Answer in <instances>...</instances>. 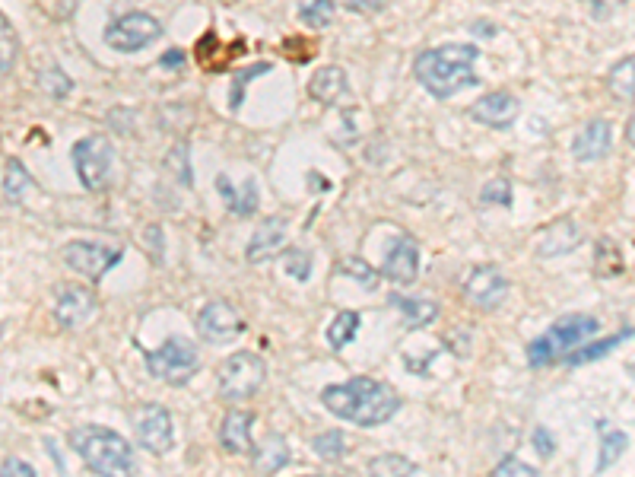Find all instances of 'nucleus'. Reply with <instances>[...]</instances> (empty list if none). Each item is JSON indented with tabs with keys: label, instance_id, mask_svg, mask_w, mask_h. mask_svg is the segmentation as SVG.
Here are the masks:
<instances>
[{
	"label": "nucleus",
	"instance_id": "cd10ccee",
	"mask_svg": "<svg viewBox=\"0 0 635 477\" xmlns=\"http://www.w3.org/2000/svg\"><path fill=\"white\" fill-rule=\"evenodd\" d=\"M359 334V312L353 309H343L334 315V322L328 325V344L331 350H343L353 338Z\"/></svg>",
	"mask_w": 635,
	"mask_h": 477
},
{
	"label": "nucleus",
	"instance_id": "72a5a7b5",
	"mask_svg": "<svg viewBox=\"0 0 635 477\" xmlns=\"http://www.w3.org/2000/svg\"><path fill=\"white\" fill-rule=\"evenodd\" d=\"M337 271L347 274V277H353V280H359V284L366 287V290H375L378 280H381V274L372 268V264L362 261V258H343V261L337 264Z\"/></svg>",
	"mask_w": 635,
	"mask_h": 477
},
{
	"label": "nucleus",
	"instance_id": "473e14b6",
	"mask_svg": "<svg viewBox=\"0 0 635 477\" xmlns=\"http://www.w3.org/2000/svg\"><path fill=\"white\" fill-rule=\"evenodd\" d=\"M347 446H350V443H347V436H343L340 430L318 433V436L312 439L315 455H318V458H324V462H340V458L350 452Z\"/></svg>",
	"mask_w": 635,
	"mask_h": 477
},
{
	"label": "nucleus",
	"instance_id": "bb28decb",
	"mask_svg": "<svg viewBox=\"0 0 635 477\" xmlns=\"http://www.w3.org/2000/svg\"><path fill=\"white\" fill-rule=\"evenodd\" d=\"M369 474L375 477H416L420 474V465L410 462L407 455H394V452H385L369 462Z\"/></svg>",
	"mask_w": 635,
	"mask_h": 477
},
{
	"label": "nucleus",
	"instance_id": "58836bf2",
	"mask_svg": "<svg viewBox=\"0 0 635 477\" xmlns=\"http://www.w3.org/2000/svg\"><path fill=\"white\" fill-rule=\"evenodd\" d=\"M286 274L289 277H296V280H305L312 277V255L302 252V249H293V252H286Z\"/></svg>",
	"mask_w": 635,
	"mask_h": 477
},
{
	"label": "nucleus",
	"instance_id": "0eeeda50",
	"mask_svg": "<svg viewBox=\"0 0 635 477\" xmlns=\"http://www.w3.org/2000/svg\"><path fill=\"white\" fill-rule=\"evenodd\" d=\"M70 159H74V169L80 175V182L86 191L102 194L112 188L115 179V147L105 134H89L80 137L74 150H70Z\"/></svg>",
	"mask_w": 635,
	"mask_h": 477
},
{
	"label": "nucleus",
	"instance_id": "4c0bfd02",
	"mask_svg": "<svg viewBox=\"0 0 635 477\" xmlns=\"http://www.w3.org/2000/svg\"><path fill=\"white\" fill-rule=\"evenodd\" d=\"M496 477H540V471L528 462H521L518 455H505L502 462L493 468Z\"/></svg>",
	"mask_w": 635,
	"mask_h": 477
},
{
	"label": "nucleus",
	"instance_id": "c756f323",
	"mask_svg": "<svg viewBox=\"0 0 635 477\" xmlns=\"http://www.w3.org/2000/svg\"><path fill=\"white\" fill-rule=\"evenodd\" d=\"M270 70H274V64H270V61H258V64H251V67H242L239 74L232 77V93H229V109L232 112H239V105L245 99V86L251 80H258V77H267Z\"/></svg>",
	"mask_w": 635,
	"mask_h": 477
},
{
	"label": "nucleus",
	"instance_id": "ddd939ff",
	"mask_svg": "<svg viewBox=\"0 0 635 477\" xmlns=\"http://www.w3.org/2000/svg\"><path fill=\"white\" fill-rule=\"evenodd\" d=\"M464 296L480 312H496L508 296V277L496 264H477L464 280Z\"/></svg>",
	"mask_w": 635,
	"mask_h": 477
},
{
	"label": "nucleus",
	"instance_id": "f03ea898",
	"mask_svg": "<svg viewBox=\"0 0 635 477\" xmlns=\"http://www.w3.org/2000/svg\"><path fill=\"white\" fill-rule=\"evenodd\" d=\"M480 48L474 42H451L439 48H426L413 61V74L420 86L435 99H451L464 86H477L474 64Z\"/></svg>",
	"mask_w": 635,
	"mask_h": 477
},
{
	"label": "nucleus",
	"instance_id": "1a4fd4ad",
	"mask_svg": "<svg viewBox=\"0 0 635 477\" xmlns=\"http://www.w3.org/2000/svg\"><path fill=\"white\" fill-rule=\"evenodd\" d=\"M124 258L121 245H105V242H67L64 245V261L70 271H77L80 277H86L89 284H99V280L115 268V264Z\"/></svg>",
	"mask_w": 635,
	"mask_h": 477
},
{
	"label": "nucleus",
	"instance_id": "a878e982",
	"mask_svg": "<svg viewBox=\"0 0 635 477\" xmlns=\"http://www.w3.org/2000/svg\"><path fill=\"white\" fill-rule=\"evenodd\" d=\"M597 430L604 433V439H601V455H597V474H601V471L613 468V465L623 458V452L629 449V433H623V430H607L604 420L597 423Z\"/></svg>",
	"mask_w": 635,
	"mask_h": 477
},
{
	"label": "nucleus",
	"instance_id": "7c9ffc66",
	"mask_svg": "<svg viewBox=\"0 0 635 477\" xmlns=\"http://www.w3.org/2000/svg\"><path fill=\"white\" fill-rule=\"evenodd\" d=\"M299 20L312 29H328L334 23V0H299Z\"/></svg>",
	"mask_w": 635,
	"mask_h": 477
},
{
	"label": "nucleus",
	"instance_id": "f3484780",
	"mask_svg": "<svg viewBox=\"0 0 635 477\" xmlns=\"http://www.w3.org/2000/svg\"><path fill=\"white\" fill-rule=\"evenodd\" d=\"M613 150V125L607 118H591L588 125L572 137V156L578 163H597Z\"/></svg>",
	"mask_w": 635,
	"mask_h": 477
},
{
	"label": "nucleus",
	"instance_id": "aec40b11",
	"mask_svg": "<svg viewBox=\"0 0 635 477\" xmlns=\"http://www.w3.org/2000/svg\"><path fill=\"white\" fill-rule=\"evenodd\" d=\"M251 427H254V414L251 411H229L220 423V446L229 455H251L254 439H251Z\"/></svg>",
	"mask_w": 635,
	"mask_h": 477
},
{
	"label": "nucleus",
	"instance_id": "a19ab883",
	"mask_svg": "<svg viewBox=\"0 0 635 477\" xmlns=\"http://www.w3.org/2000/svg\"><path fill=\"white\" fill-rule=\"evenodd\" d=\"M531 443H534L540 458H553L556 455V439H553V433L547 427H537L534 436H531Z\"/></svg>",
	"mask_w": 635,
	"mask_h": 477
},
{
	"label": "nucleus",
	"instance_id": "c9c22d12",
	"mask_svg": "<svg viewBox=\"0 0 635 477\" xmlns=\"http://www.w3.org/2000/svg\"><path fill=\"white\" fill-rule=\"evenodd\" d=\"M166 166L178 175L181 185H194V175L188 172L191 163H188V144H175L169 153H166Z\"/></svg>",
	"mask_w": 635,
	"mask_h": 477
},
{
	"label": "nucleus",
	"instance_id": "393cba45",
	"mask_svg": "<svg viewBox=\"0 0 635 477\" xmlns=\"http://www.w3.org/2000/svg\"><path fill=\"white\" fill-rule=\"evenodd\" d=\"M635 58L626 55L623 61H616L610 67V74H607V90L616 102H632V93H635Z\"/></svg>",
	"mask_w": 635,
	"mask_h": 477
},
{
	"label": "nucleus",
	"instance_id": "ea45409f",
	"mask_svg": "<svg viewBox=\"0 0 635 477\" xmlns=\"http://www.w3.org/2000/svg\"><path fill=\"white\" fill-rule=\"evenodd\" d=\"M626 4H629V0H585V7H588V13H591V20H597V23L613 20V16L620 13Z\"/></svg>",
	"mask_w": 635,
	"mask_h": 477
},
{
	"label": "nucleus",
	"instance_id": "f257e3e1",
	"mask_svg": "<svg viewBox=\"0 0 635 477\" xmlns=\"http://www.w3.org/2000/svg\"><path fill=\"white\" fill-rule=\"evenodd\" d=\"M321 404L334 417L356 423V427H381L401 411V395L388 382L356 376L350 382L328 385L321 392Z\"/></svg>",
	"mask_w": 635,
	"mask_h": 477
},
{
	"label": "nucleus",
	"instance_id": "7ed1b4c3",
	"mask_svg": "<svg viewBox=\"0 0 635 477\" xmlns=\"http://www.w3.org/2000/svg\"><path fill=\"white\" fill-rule=\"evenodd\" d=\"M70 449L83 458V465L89 471L102 477L131 474L137 465L131 443H127L121 433L99 427V423H86V427H77L70 433Z\"/></svg>",
	"mask_w": 635,
	"mask_h": 477
},
{
	"label": "nucleus",
	"instance_id": "4be33fe9",
	"mask_svg": "<svg viewBox=\"0 0 635 477\" xmlns=\"http://www.w3.org/2000/svg\"><path fill=\"white\" fill-rule=\"evenodd\" d=\"M629 338H632V325H626L623 331H616V334H610V338H601V341H591V344L582 341L578 347H572L559 363H566V366H588L594 360H604L607 353H613L616 347L626 344Z\"/></svg>",
	"mask_w": 635,
	"mask_h": 477
},
{
	"label": "nucleus",
	"instance_id": "4468645a",
	"mask_svg": "<svg viewBox=\"0 0 635 477\" xmlns=\"http://www.w3.org/2000/svg\"><path fill=\"white\" fill-rule=\"evenodd\" d=\"M286 236H289V220L280 214L267 217L248 239V249H245L248 264H270L274 258H280L286 252Z\"/></svg>",
	"mask_w": 635,
	"mask_h": 477
},
{
	"label": "nucleus",
	"instance_id": "423d86ee",
	"mask_svg": "<svg viewBox=\"0 0 635 477\" xmlns=\"http://www.w3.org/2000/svg\"><path fill=\"white\" fill-rule=\"evenodd\" d=\"M147 373L166 385H188L201 369V353L185 338H166L156 350H140Z\"/></svg>",
	"mask_w": 635,
	"mask_h": 477
},
{
	"label": "nucleus",
	"instance_id": "a211bd4d",
	"mask_svg": "<svg viewBox=\"0 0 635 477\" xmlns=\"http://www.w3.org/2000/svg\"><path fill=\"white\" fill-rule=\"evenodd\" d=\"M578 242H582V229H578L575 220L562 217V220L550 223V226L540 233V239H537V258H559V255H569V252L578 249Z\"/></svg>",
	"mask_w": 635,
	"mask_h": 477
},
{
	"label": "nucleus",
	"instance_id": "6ab92c4d",
	"mask_svg": "<svg viewBox=\"0 0 635 477\" xmlns=\"http://www.w3.org/2000/svg\"><path fill=\"white\" fill-rule=\"evenodd\" d=\"M308 96H312L315 102L321 105H340L350 99V77L347 70L337 67V64H328L321 67L318 74L308 80Z\"/></svg>",
	"mask_w": 635,
	"mask_h": 477
},
{
	"label": "nucleus",
	"instance_id": "39448f33",
	"mask_svg": "<svg viewBox=\"0 0 635 477\" xmlns=\"http://www.w3.org/2000/svg\"><path fill=\"white\" fill-rule=\"evenodd\" d=\"M267 382V360L254 350H235L220 363L216 373V388L223 401H248L261 392Z\"/></svg>",
	"mask_w": 635,
	"mask_h": 477
},
{
	"label": "nucleus",
	"instance_id": "c03bdc74",
	"mask_svg": "<svg viewBox=\"0 0 635 477\" xmlns=\"http://www.w3.org/2000/svg\"><path fill=\"white\" fill-rule=\"evenodd\" d=\"M0 474L4 477H13V474H20V477H35V468L29 462H23V458H7L4 465H0Z\"/></svg>",
	"mask_w": 635,
	"mask_h": 477
},
{
	"label": "nucleus",
	"instance_id": "20e7f679",
	"mask_svg": "<svg viewBox=\"0 0 635 477\" xmlns=\"http://www.w3.org/2000/svg\"><path fill=\"white\" fill-rule=\"evenodd\" d=\"M601 331V322H597L594 315L585 312H572V315H562L556 322L534 338L528 347H524V357H528L531 369H543V366H556L572 347H578L582 341L594 338V334Z\"/></svg>",
	"mask_w": 635,
	"mask_h": 477
},
{
	"label": "nucleus",
	"instance_id": "2eb2a0df",
	"mask_svg": "<svg viewBox=\"0 0 635 477\" xmlns=\"http://www.w3.org/2000/svg\"><path fill=\"white\" fill-rule=\"evenodd\" d=\"M521 115V102L515 93H489L483 99H477L470 105V118L477 121L483 128H493V131H508L518 121Z\"/></svg>",
	"mask_w": 635,
	"mask_h": 477
},
{
	"label": "nucleus",
	"instance_id": "79ce46f5",
	"mask_svg": "<svg viewBox=\"0 0 635 477\" xmlns=\"http://www.w3.org/2000/svg\"><path fill=\"white\" fill-rule=\"evenodd\" d=\"M340 7L353 13H378L388 7V0H340Z\"/></svg>",
	"mask_w": 635,
	"mask_h": 477
},
{
	"label": "nucleus",
	"instance_id": "b1692460",
	"mask_svg": "<svg viewBox=\"0 0 635 477\" xmlns=\"http://www.w3.org/2000/svg\"><path fill=\"white\" fill-rule=\"evenodd\" d=\"M254 455V468H258L261 474H277L289 465V446L286 439L280 433H267V439L261 443V449H251Z\"/></svg>",
	"mask_w": 635,
	"mask_h": 477
},
{
	"label": "nucleus",
	"instance_id": "f8f14e48",
	"mask_svg": "<svg viewBox=\"0 0 635 477\" xmlns=\"http://www.w3.org/2000/svg\"><path fill=\"white\" fill-rule=\"evenodd\" d=\"M134 430L137 443L153 455H166L175 446V423L162 404H143L134 414Z\"/></svg>",
	"mask_w": 635,
	"mask_h": 477
},
{
	"label": "nucleus",
	"instance_id": "9b49d317",
	"mask_svg": "<svg viewBox=\"0 0 635 477\" xmlns=\"http://www.w3.org/2000/svg\"><path fill=\"white\" fill-rule=\"evenodd\" d=\"M99 312V296L86 284H61L54 290V318L67 331L83 328Z\"/></svg>",
	"mask_w": 635,
	"mask_h": 477
},
{
	"label": "nucleus",
	"instance_id": "6e6552de",
	"mask_svg": "<svg viewBox=\"0 0 635 477\" xmlns=\"http://www.w3.org/2000/svg\"><path fill=\"white\" fill-rule=\"evenodd\" d=\"M156 39H162V23L140 10L124 13L105 26V45L121 51V55H134V51L153 45Z\"/></svg>",
	"mask_w": 635,
	"mask_h": 477
},
{
	"label": "nucleus",
	"instance_id": "dca6fc26",
	"mask_svg": "<svg viewBox=\"0 0 635 477\" xmlns=\"http://www.w3.org/2000/svg\"><path fill=\"white\" fill-rule=\"evenodd\" d=\"M416 271H420V245L413 236H397L381 264V277H388L391 284H413Z\"/></svg>",
	"mask_w": 635,
	"mask_h": 477
},
{
	"label": "nucleus",
	"instance_id": "a18cd8bd",
	"mask_svg": "<svg viewBox=\"0 0 635 477\" xmlns=\"http://www.w3.org/2000/svg\"><path fill=\"white\" fill-rule=\"evenodd\" d=\"M181 64H185V51H178V48H169L166 55L159 58V67H169V70H178Z\"/></svg>",
	"mask_w": 635,
	"mask_h": 477
},
{
	"label": "nucleus",
	"instance_id": "37998d69",
	"mask_svg": "<svg viewBox=\"0 0 635 477\" xmlns=\"http://www.w3.org/2000/svg\"><path fill=\"white\" fill-rule=\"evenodd\" d=\"M143 239L150 242L147 249H150L153 264H162V258H166V255H162V229H159L156 223H153V226H147V233H143Z\"/></svg>",
	"mask_w": 635,
	"mask_h": 477
},
{
	"label": "nucleus",
	"instance_id": "c85d7f7f",
	"mask_svg": "<svg viewBox=\"0 0 635 477\" xmlns=\"http://www.w3.org/2000/svg\"><path fill=\"white\" fill-rule=\"evenodd\" d=\"M32 185H35V179L29 175V169L20 163V159H10V163H7V175H4V194H7V201L20 204Z\"/></svg>",
	"mask_w": 635,
	"mask_h": 477
},
{
	"label": "nucleus",
	"instance_id": "5701e85b",
	"mask_svg": "<svg viewBox=\"0 0 635 477\" xmlns=\"http://www.w3.org/2000/svg\"><path fill=\"white\" fill-rule=\"evenodd\" d=\"M388 306L404 315L407 328H426V325L435 322V318H439V306H435L432 299H423V296L391 293V296H388Z\"/></svg>",
	"mask_w": 635,
	"mask_h": 477
},
{
	"label": "nucleus",
	"instance_id": "412c9836",
	"mask_svg": "<svg viewBox=\"0 0 635 477\" xmlns=\"http://www.w3.org/2000/svg\"><path fill=\"white\" fill-rule=\"evenodd\" d=\"M216 191H220V198L226 201V207H229L232 217L248 220V217L258 214L261 198H258V182H254V179H245L242 188H235V185L229 182V175H216Z\"/></svg>",
	"mask_w": 635,
	"mask_h": 477
},
{
	"label": "nucleus",
	"instance_id": "e433bc0d",
	"mask_svg": "<svg viewBox=\"0 0 635 477\" xmlns=\"http://www.w3.org/2000/svg\"><path fill=\"white\" fill-rule=\"evenodd\" d=\"M480 201H483V204L512 207V182H508V179H493V182H486L483 191H480Z\"/></svg>",
	"mask_w": 635,
	"mask_h": 477
},
{
	"label": "nucleus",
	"instance_id": "9d476101",
	"mask_svg": "<svg viewBox=\"0 0 635 477\" xmlns=\"http://www.w3.org/2000/svg\"><path fill=\"white\" fill-rule=\"evenodd\" d=\"M194 328L204 344H232L235 338L245 334V318L235 312V306L226 303V299H213V303H207L197 312Z\"/></svg>",
	"mask_w": 635,
	"mask_h": 477
},
{
	"label": "nucleus",
	"instance_id": "2f4dec72",
	"mask_svg": "<svg viewBox=\"0 0 635 477\" xmlns=\"http://www.w3.org/2000/svg\"><path fill=\"white\" fill-rule=\"evenodd\" d=\"M594 261H597V274H601V277H620V274L626 271L623 252L616 249V245H613L610 239H601V242H597Z\"/></svg>",
	"mask_w": 635,
	"mask_h": 477
},
{
	"label": "nucleus",
	"instance_id": "f704fd0d",
	"mask_svg": "<svg viewBox=\"0 0 635 477\" xmlns=\"http://www.w3.org/2000/svg\"><path fill=\"white\" fill-rule=\"evenodd\" d=\"M39 83H42V90L48 96H54V99H67L70 90H74V80H70L64 70H58V67H48L45 74L39 77Z\"/></svg>",
	"mask_w": 635,
	"mask_h": 477
}]
</instances>
